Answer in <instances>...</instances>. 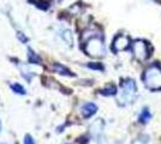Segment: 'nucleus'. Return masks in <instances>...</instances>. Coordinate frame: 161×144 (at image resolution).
<instances>
[{
  "label": "nucleus",
  "mask_w": 161,
  "mask_h": 144,
  "mask_svg": "<svg viewBox=\"0 0 161 144\" xmlns=\"http://www.w3.org/2000/svg\"><path fill=\"white\" fill-rule=\"evenodd\" d=\"M83 45V49L88 55L93 56V58H101L105 55V46H103V41L100 37L99 34H93L89 37H87Z\"/></svg>",
  "instance_id": "nucleus-1"
},
{
  "label": "nucleus",
  "mask_w": 161,
  "mask_h": 144,
  "mask_svg": "<svg viewBox=\"0 0 161 144\" xmlns=\"http://www.w3.org/2000/svg\"><path fill=\"white\" fill-rule=\"evenodd\" d=\"M137 96V88L134 79H124L120 82V93L118 96V103L120 106H128L135 101Z\"/></svg>",
  "instance_id": "nucleus-2"
},
{
  "label": "nucleus",
  "mask_w": 161,
  "mask_h": 144,
  "mask_svg": "<svg viewBox=\"0 0 161 144\" xmlns=\"http://www.w3.org/2000/svg\"><path fill=\"white\" fill-rule=\"evenodd\" d=\"M143 82L148 89H161V69L159 65H152L143 73Z\"/></svg>",
  "instance_id": "nucleus-3"
},
{
  "label": "nucleus",
  "mask_w": 161,
  "mask_h": 144,
  "mask_svg": "<svg viewBox=\"0 0 161 144\" xmlns=\"http://www.w3.org/2000/svg\"><path fill=\"white\" fill-rule=\"evenodd\" d=\"M131 51H132V54H134L135 58L140 61H144L150 55L149 46H148L147 42L143 41V40L134 41V43L131 45Z\"/></svg>",
  "instance_id": "nucleus-4"
},
{
  "label": "nucleus",
  "mask_w": 161,
  "mask_h": 144,
  "mask_svg": "<svg viewBox=\"0 0 161 144\" xmlns=\"http://www.w3.org/2000/svg\"><path fill=\"white\" fill-rule=\"evenodd\" d=\"M131 46V42L129 36L124 34H119L114 37L113 43H112V51L114 53H119L121 51H125Z\"/></svg>",
  "instance_id": "nucleus-5"
},
{
  "label": "nucleus",
  "mask_w": 161,
  "mask_h": 144,
  "mask_svg": "<svg viewBox=\"0 0 161 144\" xmlns=\"http://www.w3.org/2000/svg\"><path fill=\"white\" fill-rule=\"evenodd\" d=\"M80 112H82L83 118H90V117H93L95 113L97 112V106L93 102H88L82 107Z\"/></svg>",
  "instance_id": "nucleus-6"
},
{
  "label": "nucleus",
  "mask_w": 161,
  "mask_h": 144,
  "mask_svg": "<svg viewBox=\"0 0 161 144\" xmlns=\"http://www.w3.org/2000/svg\"><path fill=\"white\" fill-rule=\"evenodd\" d=\"M52 69L57 72V73H59L61 76H69V77H74L75 73H72L70 70L65 67L64 65H61V64H53L52 65Z\"/></svg>",
  "instance_id": "nucleus-7"
},
{
  "label": "nucleus",
  "mask_w": 161,
  "mask_h": 144,
  "mask_svg": "<svg viewBox=\"0 0 161 144\" xmlns=\"http://www.w3.org/2000/svg\"><path fill=\"white\" fill-rule=\"evenodd\" d=\"M100 94L103 96L115 95V94H117V88H115V85H113V84H109L106 88H103V89L100 90Z\"/></svg>",
  "instance_id": "nucleus-8"
},
{
  "label": "nucleus",
  "mask_w": 161,
  "mask_h": 144,
  "mask_svg": "<svg viewBox=\"0 0 161 144\" xmlns=\"http://www.w3.org/2000/svg\"><path fill=\"white\" fill-rule=\"evenodd\" d=\"M150 118H152V114H150L149 109H148V108H144V109L141 112L138 120H140V123H142V124H147L148 121L150 120Z\"/></svg>",
  "instance_id": "nucleus-9"
},
{
  "label": "nucleus",
  "mask_w": 161,
  "mask_h": 144,
  "mask_svg": "<svg viewBox=\"0 0 161 144\" xmlns=\"http://www.w3.org/2000/svg\"><path fill=\"white\" fill-rule=\"evenodd\" d=\"M60 35H61V37H63V40L66 42L69 46H72L74 40H72V33H71L70 30H63Z\"/></svg>",
  "instance_id": "nucleus-10"
},
{
  "label": "nucleus",
  "mask_w": 161,
  "mask_h": 144,
  "mask_svg": "<svg viewBox=\"0 0 161 144\" xmlns=\"http://www.w3.org/2000/svg\"><path fill=\"white\" fill-rule=\"evenodd\" d=\"M28 52H29V53H28V56H29V61L31 62V64H40L41 60H40V56H39V55L36 54L34 51H31L30 48L28 49Z\"/></svg>",
  "instance_id": "nucleus-11"
},
{
  "label": "nucleus",
  "mask_w": 161,
  "mask_h": 144,
  "mask_svg": "<svg viewBox=\"0 0 161 144\" xmlns=\"http://www.w3.org/2000/svg\"><path fill=\"white\" fill-rule=\"evenodd\" d=\"M10 87H11V89L14 90L16 94H19V95H25V89H24V88H23L20 84H18V83L11 84Z\"/></svg>",
  "instance_id": "nucleus-12"
},
{
  "label": "nucleus",
  "mask_w": 161,
  "mask_h": 144,
  "mask_svg": "<svg viewBox=\"0 0 161 144\" xmlns=\"http://www.w3.org/2000/svg\"><path fill=\"white\" fill-rule=\"evenodd\" d=\"M87 66L89 69L99 70V71H102V70H103V66L101 65L100 62H89V64H87Z\"/></svg>",
  "instance_id": "nucleus-13"
},
{
  "label": "nucleus",
  "mask_w": 161,
  "mask_h": 144,
  "mask_svg": "<svg viewBox=\"0 0 161 144\" xmlns=\"http://www.w3.org/2000/svg\"><path fill=\"white\" fill-rule=\"evenodd\" d=\"M24 144H36V143H35L34 138L30 135H25V137H24Z\"/></svg>",
  "instance_id": "nucleus-14"
},
{
  "label": "nucleus",
  "mask_w": 161,
  "mask_h": 144,
  "mask_svg": "<svg viewBox=\"0 0 161 144\" xmlns=\"http://www.w3.org/2000/svg\"><path fill=\"white\" fill-rule=\"evenodd\" d=\"M17 36H18V39H19L22 42H27L28 41V37L23 34V33H18V34H17Z\"/></svg>",
  "instance_id": "nucleus-15"
},
{
  "label": "nucleus",
  "mask_w": 161,
  "mask_h": 144,
  "mask_svg": "<svg viewBox=\"0 0 161 144\" xmlns=\"http://www.w3.org/2000/svg\"><path fill=\"white\" fill-rule=\"evenodd\" d=\"M0 131H1V121H0Z\"/></svg>",
  "instance_id": "nucleus-16"
},
{
  "label": "nucleus",
  "mask_w": 161,
  "mask_h": 144,
  "mask_svg": "<svg viewBox=\"0 0 161 144\" xmlns=\"http://www.w3.org/2000/svg\"><path fill=\"white\" fill-rule=\"evenodd\" d=\"M1 144H4V143H1Z\"/></svg>",
  "instance_id": "nucleus-17"
}]
</instances>
